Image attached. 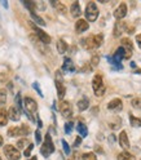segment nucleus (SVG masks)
<instances>
[{
	"label": "nucleus",
	"mask_w": 141,
	"mask_h": 160,
	"mask_svg": "<svg viewBox=\"0 0 141 160\" xmlns=\"http://www.w3.org/2000/svg\"><path fill=\"white\" fill-rule=\"evenodd\" d=\"M92 88H93V92L97 97H101L105 93V84L102 82V78L100 75H96L92 80Z\"/></svg>",
	"instance_id": "nucleus-2"
},
{
	"label": "nucleus",
	"mask_w": 141,
	"mask_h": 160,
	"mask_svg": "<svg viewBox=\"0 0 141 160\" xmlns=\"http://www.w3.org/2000/svg\"><path fill=\"white\" fill-rule=\"evenodd\" d=\"M92 66H97V63H98V56H93L92 57Z\"/></svg>",
	"instance_id": "nucleus-37"
},
{
	"label": "nucleus",
	"mask_w": 141,
	"mask_h": 160,
	"mask_svg": "<svg viewBox=\"0 0 141 160\" xmlns=\"http://www.w3.org/2000/svg\"><path fill=\"white\" fill-rule=\"evenodd\" d=\"M82 160H97V158L93 152H87L82 156Z\"/></svg>",
	"instance_id": "nucleus-27"
},
{
	"label": "nucleus",
	"mask_w": 141,
	"mask_h": 160,
	"mask_svg": "<svg viewBox=\"0 0 141 160\" xmlns=\"http://www.w3.org/2000/svg\"><path fill=\"white\" fill-rule=\"evenodd\" d=\"M57 51H58V53H61V54H64L67 51V44L64 42L62 39H60L57 42Z\"/></svg>",
	"instance_id": "nucleus-18"
},
{
	"label": "nucleus",
	"mask_w": 141,
	"mask_h": 160,
	"mask_svg": "<svg viewBox=\"0 0 141 160\" xmlns=\"http://www.w3.org/2000/svg\"><path fill=\"white\" fill-rule=\"evenodd\" d=\"M88 27H89V25H88V22L86 21V19H78L76 23H75V30H76V32H79V34L87 31Z\"/></svg>",
	"instance_id": "nucleus-12"
},
{
	"label": "nucleus",
	"mask_w": 141,
	"mask_h": 160,
	"mask_svg": "<svg viewBox=\"0 0 141 160\" xmlns=\"http://www.w3.org/2000/svg\"><path fill=\"white\" fill-rule=\"evenodd\" d=\"M102 40H104V38L101 34H100V35H93V36H89L87 39H83L82 44L86 49H96L102 44Z\"/></svg>",
	"instance_id": "nucleus-1"
},
{
	"label": "nucleus",
	"mask_w": 141,
	"mask_h": 160,
	"mask_svg": "<svg viewBox=\"0 0 141 160\" xmlns=\"http://www.w3.org/2000/svg\"><path fill=\"white\" fill-rule=\"evenodd\" d=\"M62 70L66 72H74L75 71V67H74V63L70 58H65L64 61V65H62Z\"/></svg>",
	"instance_id": "nucleus-15"
},
{
	"label": "nucleus",
	"mask_w": 141,
	"mask_h": 160,
	"mask_svg": "<svg viewBox=\"0 0 141 160\" xmlns=\"http://www.w3.org/2000/svg\"><path fill=\"white\" fill-rule=\"evenodd\" d=\"M76 129H78L79 134L82 136V137H87V134H88V129H87L86 124H83V123H78V125H76Z\"/></svg>",
	"instance_id": "nucleus-20"
},
{
	"label": "nucleus",
	"mask_w": 141,
	"mask_h": 160,
	"mask_svg": "<svg viewBox=\"0 0 141 160\" xmlns=\"http://www.w3.org/2000/svg\"><path fill=\"white\" fill-rule=\"evenodd\" d=\"M89 106V101L87 98H82L80 101L78 102V108L80 110V111H84V110H87Z\"/></svg>",
	"instance_id": "nucleus-22"
},
{
	"label": "nucleus",
	"mask_w": 141,
	"mask_h": 160,
	"mask_svg": "<svg viewBox=\"0 0 141 160\" xmlns=\"http://www.w3.org/2000/svg\"><path fill=\"white\" fill-rule=\"evenodd\" d=\"M73 123L71 122H69V123H66L65 124V132L67 133V134H70V133H71V131H73Z\"/></svg>",
	"instance_id": "nucleus-30"
},
{
	"label": "nucleus",
	"mask_w": 141,
	"mask_h": 160,
	"mask_svg": "<svg viewBox=\"0 0 141 160\" xmlns=\"http://www.w3.org/2000/svg\"><path fill=\"white\" fill-rule=\"evenodd\" d=\"M2 4H3V5H4V7H5V8H7V7H8V3H7V2H3V3H2Z\"/></svg>",
	"instance_id": "nucleus-43"
},
{
	"label": "nucleus",
	"mask_w": 141,
	"mask_h": 160,
	"mask_svg": "<svg viewBox=\"0 0 141 160\" xmlns=\"http://www.w3.org/2000/svg\"><path fill=\"white\" fill-rule=\"evenodd\" d=\"M129 120H131V124H132V127H141V119L135 118L133 115H129Z\"/></svg>",
	"instance_id": "nucleus-26"
},
{
	"label": "nucleus",
	"mask_w": 141,
	"mask_h": 160,
	"mask_svg": "<svg viewBox=\"0 0 141 160\" xmlns=\"http://www.w3.org/2000/svg\"><path fill=\"white\" fill-rule=\"evenodd\" d=\"M136 74H141V70H137V71H136Z\"/></svg>",
	"instance_id": "nucleus-44"
},
{
	"label": "nucleus",
	"mask_w": 141,
	"mask_h": 160,
	"mask_svg": "<svg viewBox=\"0 0 141 160\" xmlns=\"http://www.w3.org/2000/svg\"><path fill=\"white\" fill-rule=\"evenodd\" d=\"M107 108L109 110H114V111H120V110L123 108V103H122V101H120L119 98H115L107 105Z\"/></svg>",
	"instance_id": "nucleus-13"
},
{
	"label": "nucleus",
	"mask_w": 141,
	"mask_h": 160,
	"mask_svg": "<svg viewBox=\"0 0 141 160\" xmlns=\"http://www.w3.org/2000/svg\"><path fill=\"white\" fill-rule=\"evenodd\" d=\"M3 142H4V141H3V137H2V136H0V146H2V145H3Z\"/></svg>",
	"instance_id": "nucleus-42"
},
{
	"label": "nucleus",
	"mask_w": 141,
	"mask_h": 160,
	"mask_svg": "<svg viewBox=\"0 0 141 160\" xmlns=\"http://www.w3.org/2000/svg\"><path fill=\"white\" fill-rule=\"evenodd\" d=\"M80 5H79V3L78 2H75V3H73V5H71V14H73V17H79L80 16Z\"/></svg>",
	"instance_id": "nucleus-21"
},
{
	"label": "nucleus",
	"mask_w": 141,
	"mask_h": 160,
	"mask_svg": "<svg viewBox=\"0 0 141 160\" xmlns=\"http://www.w3.org/2000/svg\"><path fill=\"white\" fill-rule=\"evenodd\" d=\"M124 28H126V23H124L123 21L117 22V25H115V27H114V36L118 38L120 34L124 31Z\"/></svg>",
	"instance_id": "nucleus-17"
},
{
	"label": "nucleus",
	"mask_w": 141,
	"mask_h": 160,
	"mask_svg": "<svg viewBox=\"0 0 141 160\" xmlns=\"http://www.w3.org/2000/svg\"><path fill=\"white\" fill-rule=\"evenodd\" d=\"M27 145H30V142L27 141L26 138H24V139H19V141L17 142V147H18V148H25Z\"/></svg>",
	"instance_id": "nucleus-28"
},
{
	"label": "nucleus",
	"mask_w": 141,
	"mask_h": 160,
	"mask_svg": "<svg viewBox=\"0 0 141 160\" xmlns=\"http://www.w3.org/2000/svg\"><path fill=\"white\" fill-rule=\"evenodd\" d=\"M29 160H38L36 158H33V159H29Z\"/></svg>",
	"instance_id": "nucleus-45"
},
{
	"label": "nucleus",
	"mask_w": 141,
	"mask_h": 160,
	"mask_svg": "<svg viewBox=\"0 0 141 160\" xmlns=\"http://www.w3.org/2000/svg\"><path fill=\"white\" fill-rule=\"evenodd\" d=\"M80 142H82V138H80V137H76V139H75V147H78L79 145H80Z\"/></svg>",
	"instance_id": "nucleus-39"
},
{
	"label": "nucleus",
	"mask_w": 141,
	"mask_h": 160,
	"mask_svg": "<svg viewBox=\"0 0 141 160\" xmlns=\"http://www.w3.org/2000/svg\"><path fill=\"white\" fill-rule=\"evenodd\" d=\"M55 151V146H53V142H52V138H51V134H45V139H44V143L40 148V152L43 154V156H49L52 152Z\"/></svg>",
	"instance_id": "nucleus-4"
},
{
	"label": "nucleus",
	"mask_w": 141,
	"mask_h": 160,
	"mask_svg": "<svg viewBox=\"0 0 141 160\" xmlns=\"http://www.w3.org/2000/svg\"><path fill=\"white\" fill-rule=\"evenodd\" d=\"M33 87L36 89V92L39 93V96H42V97H43V93H42V91H40V88H39V84H38V83H34Z\"/></svg>",
	"instance_id": "nucleus-36"
},
{
	"label": "nucleus",
	"mask_w": 141,
	"mask_h": 160,
	"mask_svg": "<svg viewBox=\"0 0 141 160\" xmlns=\"http://www.w3.org/2000/svg\"><path fill=\"white\" fill-rule=\"evenodd\" d=\"M4 154L5 156L9 159V160H19V158H21V154H19V151L12 145H7L4 147Z\"/></svg>",
	"instance_id": "nucleus-7"
},
{
	"label": "nucleus",
	"mask_w": 141,
	"mask_h": 160,
	"mask_svg": "<svg viewBox=\"0 0 141 160\" xmlns=\"http://www.w3.org/2000/svg\"><path fill=\"white\" fill-rule=\"evenodd\" d=\"M56 88H57L58 98H60V99H62L64 96H65L66 89H65L64 83H62V80H61V74H60V71H57V74H56Z\"/></svg>",
	"instance_id": "nucleus-8"
},
{
	"label": "nucleus",
	"mask_w": 141,
	"mask_h": 160,
	"mask_svg": "<svg viewBox=\"0 0 141 160\" xmlns=\"http://www.w3.org/2000/svg\"><path fill=\"white\" fill-rule=\"evenodd\" d=\"M30 133V129L26 125L22 127H13L8 129V136L9 137H17V136H26Z\"/></svg>",
	"instance_id": "nucleus-6"
},
{
	"label": "nucleus",
	"mask_w": 141,
	"mask_h": 160,
	"mask_svg": "<svg viewBox=\"0 0 141 160\" xmlns=\"http://www.w3.org/2000/svg\"><path fill=\"white\" fill-rule=\"evenodd\" d=\"M35 138H36V142L40 143V141H42V136H40V132L39 131L35 132Z\"/></svg>",
	"instance_id": "nucleus-38"
},
{
	"label": "nucleus",
	"mask_w": 141,
	"mask_h": 160,
	"mask_svg": "<svg viewBox=\"0 0 141 160\" xmlns=\"http://www.w3.org/2000/svg\"><path fill=\"white\" fill-rule=\"evenodd\" d=\"M33 148H34V145L30 143V145H29V147L25 150V154H24V155H25L26 158H29V156H30V154H31V151H33Z\"/></svg>",
	"instance_id": "nucleus-34"
},
{
	"label": "nucleus",
	"mask_w": 141,
	"mask_h": 160,
	"mask_svg": "<svg viewBox=\"0 0 141 160\" xmlns=\"http://www.w3.org/2000/svg\"><path fill=\"white\" fill-rule=\"evenodd\" d=\"M24 5H26V7L30 9V13L35 11V3H31V2H24Z\"/></svg>",
	"instance_id": "nucleus-29"
},
{
	"label": "nucleus",
	"mask_w": 141,
	"mask_h": 160,
	"mask_svg": "<svg viewBox=\"0 0 141 160\" xmlns=\"http://www.w3.org/2000/svg\"><path fill=\"white\" fill-rule=\"evenodd\" d=\"M8 122V112L4 108H0V127H4Z\"/></svg>",
	"instance_id": "nucleus-19"
},
{
	"label": "nucleus",
	"mask_w": 141,
	"mask_h": 160,
	"mask_svg": "<svg viewBox=\"0 0 141 160\" xmlns=\"http://www.w3.org/2000/svg\"><path fill=\"white\" fill-rule=\"evenodd\" d=\"M119 145L122 146L124 150H128V148H129V141H128L127 133H126L124 131L120 132V134H119Z\"/></svg>",
	"instance_id": "nucleus-14"
},
{
	"label": "nucleus",
	"mask_w": 141,
	"mask_h": 160,
	"mask_svg": "<svg viewBox=\"0 0 141 160\" xmlns=\"http://www.w3.org/2000/svg\"><path fill=\"white\" fill-rule=\"evenodd\" d=\"M31 17H33V19L38 23V25H40V26H45V22L43 21V18L42 17H39L38 14H35V12H31Z\"/></svg>",
	"instance_id": "nucleus-25"
},
{
	"label": "nucleus",
	"mask_w": 141,
	"mask_h": 160,
	"mask_svg": "<svg viewBox=\"0 0 141 160\" xmlns=\"http://www.w3.org/2000/svg\"><path fill=\"white\" fill-rule=\"evenodd\" d=\"M136 42H137V44H138V47L141 48V34L136 36Z\"/></svg>",
	"instance_id": "nucleus-40"
},
{
	"label": "nucleus",
	"mask_w": 141,
	"mask_h": 160,
	"mask_svg": "<svg viewBox=\"0 0 141 160\" xmlns=\"http://www.w3.org/2000/svg\"><path fill=\"white\" fill-rule=\"evenodd\" d=\"M5 99H7V93H5V91H0V105L5 103Z\"/></svg>",
	"instance_id": "nucleus-32"
},
{
	"label": "nucleus",
	"mask_w": 141,
	"mask_h": 160,
	"mask_svg": "<svg viewBox=\"0 0 141 160\" xmlns=\"http://www.w3.org/2000/svg\"><path fill=\"white\" fill-rule=\"evenodd\" d=\"M132 106L135 108H140L141 110V98H135L132 101Z\"/></svg>",
	"instance_id": "nucleus-31"
},
{
	"label": "nucleus",
	"mask_w": 141,
	"mask_h": 160,
	"mask_svg": "<svg viewBox=\"0 0 141 160\" xmlns=\"http://www.w3.org/2000/svg\"><path fill=\"white\" fill-rule=\"evenodd\" d=\"M118 160H136L135 159V156L133 155H131L129 152H120L119 155H118Z\"/></svg>",
	"instance_id": "nucleus-24"
},
{
	"label": "nucleus",
	"mask_w": 141,
	"mask_h": 160,
	"mask_svg": "<svg viewBox=\"0 0 141 160\" xmlns=\"http://www.w3.org/2000/svg\"><path fill=\"white\" fill-rule=\"evenodd\" d=\"M60 111H61V114H62L64 118H71L73 108H71V105H70V102L62 101L61 105H60Z\"/></svg>",
	"instance_id": "nucleus-9"
},
{
	"label": "nucleus",
	"mask_w": 141,
	"mask_h": 160,
	"mask_svg": "<svg viewBox=\"0 0 141 160\" xmlns=\"http://www.w3.org/2000/svg\"><path fill=\"white\" fill-rule=\"evenodd\" d=\"M126 14H127V5L123 3V4H120V5L115 9V12H114V17H115L117 19H122Z\"/></svg>",
	"instance_id": "nucleus-11"
},
{
	"label": "nucleus",
	"mask_w": 141,
	"mask_h": 160,
	"mask_svg": "<svg viewBox=\"0 0 141 160\" xmlns=\"http://www.w3.org/2000/svg\"><path fill=\"white\" fill-rule=\"evenodd\" d=\"M38 125H39V128L43 125V124H42V120H40V119H38Z\"/></svg>",
	"instance_id": "nucleus-41"
},
{
	"label": "nucleus",
	"mask_w": 141,
	"mask_h": 160,
	"mask_svg": "<svg viewBox=\"0 0 141 160\" xmlns=\"http://www.w3.org/2000/svg\"><path fill=\"white\" fill-rule=\"evenodd\" d=\"M86 17H87L88 21H96V19H97V17H98V9H97V5L93 2H89L87 4Z\"/></svg>",
	"instance_id": "nucleus-5"
},
{
	"label": "nucleus",
	"mask_w": 141,
	"mask_h": 160,
	"mask_svg": "<svg viewBox=\"0 0 141 160\" xmlns=\"http://www.w3.org/2000/svg\"><path fill=\"white\" fill-rule=\"evenodd\" d=\"M62 147H64L65 154L69 155V154H70V147H69V145H67V142L65 141V139H62Z\"/></svg>",
	"instance_id": "nucleus-33"
},
{
	"label": "nucleus",
	"mask_w": 141,
	"mask_h": 160,
	"mask_svg": "<svg viewBox=\"0 0 141 160\" xmlns=\"http://www.w3.org/2000/svg\"><path fill=\"white\" fill-rule=\"evenodd\" d=\"M8 118L11 120H13V122H18L19 118H21V115H19V111L16 107H11L8 110Z\"/></svg>",
	"instance_id": "nucleus-16"
},
{
	"label": "nucleus",
	"mask_w": 141,
	"mask_h": 160,
	"mask_svg": "<svg viewBox=\"0 0 141 160\" xmlns=\"http://www.w3.org/2000/svg\"><path fill=\"white\" fill-rule=\"evenodd\" d=\"M24 103H25V108H26V115L29 116V119L31 120V122H34V116L31 115V114H35L36 112V110H38V105H36V102L34 101L33 98H30V97H26L25 98V101H24Z\"/></svg>",
	"instance_id": "nucleus-3"
},
{
	"label": "nucleus",
	"mask_w": 141,
	"mask_h": 160,
	"mask_svg": "<svg viewBox=\"0 0 141 160\" xmlns=\"http://www.w3.org/2000/svg\"><path fill=\"white\" fill-rule=\"evenodd\" d=\"M16 101H17V105H18L19 110H21V111H24V110H22V102H21V96H19V94H17Z\"/></svg>",
	"instance_id": "nucleus-35"
},
{
	"label": "nucleus",
	"mask_w": 141,
	"mask_h": 160,
	"mask_svg": "<svg viewBox=\"0 0 141 160\" xmlns=\"http://www.w3.org/2000/svg\"><path fill=\"white\" fill-rule=\"evenodd\" d=\"M31 26H33V28H34V31H35V34L38 35V38L40 39V42L42 43H44V44H49L51 43V36L49 35H47L43 30H40V28H38L34 23H31Z\"/></svg>",
	"instance_id": "nucleus-10"
},
{
	"label": "nucleus",
	"mask_w": 141,
	"mask_h": 160,
	"mask_svg": "<svg viewBox=\"0 0 141 160\" xmlns=\"http://www.w3.org/2000/svg\"><path fill=\"white\" fill-rule=\"evenodd\" d=\"M0 160H2V158H0Z\"/></svg>",
	"instance_id": "nucleus-46"
},
{
	"label": "nucleus",
	"mask_w": 141,
	"mask_h": 160,
	"mask_svg": "<svg viewBox=\"0 0 141 160\" xmlns=\"http://www.w3.org/2000/svg\"><path fill=\"white\" fill-rule=\"evenodd\" d=\"M51 4L57 9V11L60 12V13H66V7L64 5V4H61V3H60V2H51Z\"/></svg>",
	"instance_id": "nucleus-23"
}]
</instances>
